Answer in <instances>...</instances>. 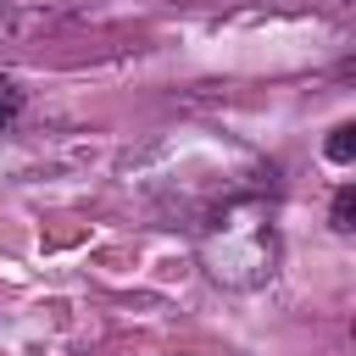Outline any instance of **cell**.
<instances>
[{
  "label": "cell",
  "mask_w": 356,
  "mask_h": 356,
  "mask_svg": "<svg viewBox=\"0 0 356 356\" xmlns=\"http://www.w3.org/2000/svg\"><path fill=\"white\" fill-rule=\"evenodd\" d=\"M195 250L211 284L222 289H261L278 273V222L273 200L261 189H234L211 200V211L195 228Z\"/></svg>",
  "instance_id": "1"
},
{
  "label": "cell",
  "mask_w": 356,
  "mask_h": 356,
  "mask_svg": "<svg viewBox=\"0 0 356 356\" xmlns=\"http://www.w3.org/2000/svg\"><path fill=\"white\" fill-rule=\"evenodd\" d=\"M323 156H328L334 167H350V161H356V122H339V128L328 134V145H323Z\"/></svg>",
  "instance_id": "2"
},
{
  "label": "cell",
  "mask_w": 356,
  "mask_h": 356,
  "mask_svg": "<svg viewBox=\"0 0 356 356\" xmlns=\"http://www.w3.org/2000/svg\"><path fill=\"white\" fill-rule=\"evenodd\" d=\"M328 228H334V234H356V189H350V184H339L334 211H328Z\"/></svg>",
  "instance_id": "3"
},
{
  "label": "cell",
  "mask_w": 356,
  "mask_h": 356,
  "mask_svg": "<svg viewBox=\"0 0 356 356\" xmlns=\"http://www.w3.org/2000/svg\"><path fill=\"white\" fill-rule=\"evenodd\" d=\"M17 117H22V89L11 78H0V128H11Z\"/></svg>",
  "instance_id": "4"
}]
</instances>
